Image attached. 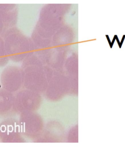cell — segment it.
Segmentation results:
<instances>
[{
  "label": "cell",
  "instance_id": "1",
  "mask_svg": "<svg viewBox=\"0 0 125 147\" xmlns=\"http://www.w3.org/2000/svg\"><path fill=\"white\" fill-rule=\"evenodd\" d=\"M28 112L23 113L20 119L21 125L24 132L29 135L37 134L43 129V121L37 114Z\"/></svg>",
  "mask_w": 125,
  "mask_h": 147
}]
</instances>
